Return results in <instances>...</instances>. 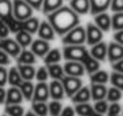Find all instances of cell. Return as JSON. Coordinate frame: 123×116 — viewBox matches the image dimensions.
<instances>
[{"instance_id":"cell-1","label":"cell","mask_w":123,"mask_h":116,"mask_svg":"<svg viewBox=\"0 0 123 116\" xmlns=\"http://www.w3.org/2000/svg\"><path fill=\"white\" fill-rule=\"evenodd\" d=\"M47 21L52 26L55 34L64 35L71 29L79 25V14L74 12L69 7L62 5L56 11L47 14Z\"/></svg>"},{"instance_id":"cell-2","label":"cell","mask_w":123,"mask_h":116,"mask_svg":"<svg viewBox=\"0 0 123 116\" xmlns=\"http://www.w3.org/2000/svg\"><path fill=\"white\" fill-rule=\"evenodd\" d=\"M89 51L83 44L76 46H66L63 50V56L67 61H79L83 64V61L89 56Z\"/></svg>"},{"instance_id":"cell-3","label":"cell","mask_w":123,"mask_h":116,"mask_svg":"<svg viewBox=\"0 0 123 116\" xmlns=\"http://www.w3.org/2000/svg\"><path fill=\"white\" fill-rule=\"evenodd\" d=\"M63 43L66 46H76L85 43V29L80 25L75 26L67 34H64Z\"/></svg>"},{"instance_id":"cell-4","label":"cell","mask_w":123,"mask_h":116,"mask_svg":"<svg viewBox=\"0 0 123 116\" xmlns=\"http://www.w3.org/2000/svg\"><path fill=\"white\" fill-rule=\"evenodd\" d=\"M13 17L18 21H25L29 17L33 16V8L25 3L24 0H13L12 1Z\"/></svg>"},{"instance_id":"cell-5","label":"cell","mask_w":123,"mask_h":116,"mask_svg":"<svg viewBox=\"0 0 123 116\" xmlns=\"http://www.w3.org/2000/svg\"><path fill=\"white\" fill-rule=\"evenodd\" d=\"M62 85H63L64 89V94L68 95V97H72L79 89L83 86V82H81L80 77H72V76H64L60 80Z\"/></svg>"},{"instance_id":"cell-6","label":"cell","mask_w":123,"mask_h":116,"mask_svg":"<svg viewBox=\"0 0 123 116\" xmlns=\"http://www.w3.org/2000/svg\"><path fill=\"white\" fill-rule=\"evenodd\" d=\"M102 37H104V33H102L101 29H98L94 24H88L85 28V42L88 44L93 46L96 43L101 42Z\"/></svg>"},{"instance_id":"cell-7","label":"cell","mask_w":123,"mask_h":116,"mask_svg":"<svg viewBox=\"0 0 123 116\" xmlns=\"http://www.w3.org/2000/svg\"><path fill=\"white\" fill-rule=\"evenodd\" d=\"M0 50L7 52L12 57H17L20 55V52H21V47H20V44L14 39L7 37V38L0 39Z\"/></svg>"},{"instance_id":"cell-8","label":"cell","mask_w":123,"mask_h":116,"mask_svg":"<svg viewBox=\"0 0 123 116\" xmlns=\"http://www.w3.org/2000/svg\"><path fill=\"white\" fill-rule=\"evenodd\" d=\"M0 20L8 25L14 20L12 11V1L11 0H0Z\"/></svg>"},{"instance_id":"cell-9","label":"cell","mask_w":123,"mask_h":116,"mask_svg":"<svg viewBox=\"0 0 123 116\" xmlns=\"http://www.w3.org/2000/svg\"><path fill=\"white\" fill-rule=\"evenodd\" d=\"M38 37L39 39L43 40H54L55 39V31L52 29V26L50 25V22L46 20V21H39V26H38Z\"/></svg>"},{"instance_id":"cell-10","label":"cell","mask_w":123,"mask_h":116,"mask_svg":"<svg viewBox=\"0 0 123 116\" xmlns=\"http://www.w3.org/2000/svg\"><path fill=\"white\" fill-rule=\"evenodd\" d=\"M64 73L67 76H72V77H81L85 72L84 65L79 61H67L66 65L63 68Z\"/></svg>"},{"instance_id":"cell-11","label":"cell","mask_w":123,"mask_h":116,"mask_svg":"<svg viewBox=\"0 0 123 116\" xmlns=\"http://www.w3.org/2000/svg\"><path fill=\"white\" fill-rule=\"evenodd\" d=\"M107 59L110 63H115L123 59V46L118 44L117 42H111L107 44Z\"/></svg>"},{"instance_id":"cell-12","label":"cell","mask_w":123,"mask_h":116,"mask_svg":"<svg viewBox=\"0 0 123 116\" xmlns=\"http://www.w3.org/2000/svg\"><path fill=\"white\" fill-rule=\"evenodd\" d=\"M49 86L46 82H39L34 86L33 91V102H46L49 99Z\"/></svg>"},{"instance_id":"cell-13","label":"cell","mask_w":123,"mask_h":116,"mask_svg":"<svg viewBox=\"0 0 123 116\" xmlns=\"http://www.w3.org/2000/svg\"><path fill=\"white\" fill-rule=\"evenodd\" d=\"M31 52H33L36 56L38 57H43L46 54L50 51V44L47 40H43V39H36L31 42Z\"/></svg>"},{"instance_id":"cell-14","label":"cell","mask_w":123,"mask_h":116,"mask_svg":"<svg viewBox=\"0 0 123 116\" xmlns=\"http://www.w3.org/2000/svg\"><path fill=\"white\" fill-rule=\"evenodd\" d=\"M94 25L102 31H109L111 29V17L109 13L102 12L94 14Z\"/></svg>"},{"instance_id":"cell-15","label":"cell","mask_w":123,"mask_h":116,"mask_svg":"<svg viewBox=\"0 0 123 116\" xmlns=\"http://www.w3.org/2000/svg\"><path fill=\"white\" fill-rule=\"evenodd\" d=\"M89 54H90V56L94 57L96 60L104 61V60L106 59V55H107V44L101 40V42L93 44V47H92V50H90Z\"/></svg>"},{"instance_id":"cell-16","label":"cell","mask_w":123,"mask_h":116,"mask_svg":"<svg viewBox=\"0 0 123 116\" xmlns=\"http://www.w3.org/2000/svg\"><path fill=\"white\" fill-rule=\"evenodd\" d=\"M49 94L54 100H60L64 98V89L59 80H54L49 86Z\"/></svg>"},{"instance_id":"cell-17","label":"cell","mask_w":123,"mask_h":116,"mask_svg":"<svg viewBox=\"0 0 123 116\" xmlns=\"http://www.w3.org/2000/svg\"><path fill=\"white\" fill-rule=\"evenodd\" d=\"M69 8L77 14H86L90 9L89 0H69Z\"/></svg>"},{"instance_id":"cell-18","label":"cell","mask_w":123,"mask_h":116,"mask_svg":"<svg viewBox=\"0 0 123 116\" xmlns=\"http://www.w3.org/2000/svg\"><path fill=\"white\" fill-rule=\"evenodd\" d=\"M22 99H24V97H22L20 89L12 86V88L7 91V95H5V102L4 103L5 104H20L22 102Z\"/></svg>"},{"instance_id":"cell-19","label":"cell","mask_w":123,"mask_h":116,"mask_svg":"<svg viewBox=\"0 0 123 116\" xmlns=\"http://www.w3.org/2000/svg\"><path fill=\"white\" fill-rule=\"evenodd\" d=\"M106 93H107V89L102 83H92V86H90V97L96 102L105 99L106 98Z\"/></svg>"},{"instance_id":"cell-20","label":"cell","mask_w":123,"mask_h":116,"mask_svg":"<svg viewBox=\"0 0 123 116\" xmlns=\"http://www.w3.org/2000/svg\"><path fill=\"white\" fill-rule=\"evenodd\" d=\"M72 102L79 104V103H88V100L90 99V89L86 86H81L77 91L72 95Z\"/></svg>"},{"instance_id":"cell-21","label":"cell","mask_w":123,"mask_h":116,"mask_svg":"<svg viewBox=\"0 0 123 116\" xmlns=\"http://www.w3.org/2000/svg\"><path fill=\"white\" fill-rule=\"evenodd\" d=\"M111 0H89L90 4V13L97 14V13H102L110 7Z\"/></svg>"},{"instance_id":"cell-22","label":"cell","mask_w":123,"mask_h":116,"mask_svg":"<svg viewBox=\"0 0 123 116\" xmlns=\"http://www.w3.org/2000/svg\"><path fill=\"white\" fill-rule=\"evenodd\" d=\"M16 59H17V63H18V64H25V65H33L37 60L36 55L31 51L26 50V48H22L21 52H20V55Z\"/></svg>"},{"instance_id":"cell-23","label":"cell","mask_w":123,"mask_h":116,"mask_svg":"<svg viewBox=\"0 0 123 116\" xmlns=\"http://www.w3.org/2000/svg\"><path fill=\"white\" fill-rule=\"evenodd\" d=\"M20 76L24 81H31L36 76V69L33 65H25V64H18L16 66Z\"/></svg>"},{"instance_id":"cell-24","label":"cell","mask_w":123,"mask_h":116,"mask_svg":"<svg viewBox=\"0 0 123 116\" xmlns=\"http://www.w3.org/2000/svg\"><path fill=\"white\" fill-rule=\"evenodd\" d=\"M21 25H22V30L24 31H28V33H30V34H34V33H37V30H38L39 20L31 16V17H29L28 20H25V21H21Z\"/></svg>"},{"instance_id":"cell-25","label":"cell","mask_w":123,"mask_h":116,"mask_svg":"<svg viewBox=\"0 0 123 116\" xmlns=\"http://www.w3.org/2000/svg\"><path fill=\"white\" fill-rule=\"evenodd\" d=\"M14 40L18 43L21 48H26L28 46L31 44L33 38H31V34L30 33L21 30V31H18V33H16V39H14Z\"/></svg>"},{"instance_id":"cell-26","label":"cell","mask_w":123,"mask_h":116,"mask_svg":"<svg viewBox=\"0 0 123 116\" xmlns=\"http://www.w3.org/2000/svg\"><path fill=\"white\" fill-rule=\"evenodd\" d=\"M8 83H9L11 86H14V88H18L20 85H21V82L24 80L21 78V76H20L18 71H17L16 66H13V68L9 69V72H8Z\"/></svg>"},{"instance_id":"cell-27","label":"cell","mask_w":123,"mask_h":116,"mask_svg":"<svg viewBox=\"0 0 123 116\" xmlns=\"http://www.w3.org/2000/svg\"><path fill=\"white\" fill-rule=\"evenodd\" d=\"M63 5V0H43L42 3V11L46 14L56 11L58 8H60Z\"/></svg>"},{"instance_id":"cell-28","label":"cell","mask_w":123,"mask_h":116,"mask_svg":"<svg viewBox=\"0 0 123 116\" xmlns=\"http://www.w3.org/2000/svg\"><path fill=\"white\" fill-rule=\"evenodd\" d=\"M18 89H20V91H21L22 97H24L26 100H31V98H33V91H34V85L30 81H22L21 85L18 86Z\"/></svg>"},{"instance_id":"cell-29","label":"cell","mask_w":123,"mask_h":116,"mask_svg":"<svg viewBox=\"0 0 123 116\" xmlns=\"http://www.w3.org/2000/svg\"><path fill=\"white\" fill-rule=\"evenodd\" d=\"M83 65H84V69L86 71V73H89V74L94 73V72H97L99 69V61L96 60L94 57H92L90 55L83 61Z\"/></svg>"},{"instance_id":"cell-30","label":"cell","mask_w":123,"mask_h":116,"mask_svg":"<svg viewBox=\"0 0 123 116\" xmlns=\"http://www.w3.org/2000/svg\"><path fill=\"white\" fill-rule=\"evenodd\" d=\"M46 69H47V73L54 78V80H59L60 81L62 78L64 77V71L58 63L56 64H49Z\"/></svg>"},{"instance_id":"cell-31","label":"cell","mask_w":123,"mask_h":116,"mask_svg":"<svg viewBox=\"0 0 123 116\" xmlns=\"http://www.w3.org/2000/svg\"><path fill=\"white\" fill-rule=\"evenodd\" d=\"M43 57H45L46 65H49V64H56V63L60 61L62 54H60V51L58 50V48H54V50H50Z\"/></svg>"},{"instance_id":"cell-32","label":"cell","mask_w":123,"mask_h":116,"mask_svg":"<svg viewBox=\"0 0 123 116\" xmlns=\"http://www.w3.org/2000/svg\"><path fill=\"white\" fill-rule=\"evenodd\" d=\"M4 112H5V115H8V116H24L25 110H24V107L20 106V104H7Z\"/></svg>"},{"instance_id":"cell-33","label":"cell","mask_w":123,"mask_h":116,"mask_svg":"<svg viewBox=\"0 0 123 116\" xmlns=\"http://www.w3.org/2000/svg\"><path fill=\"white\" fill-rule=\"evenodd\" d=\"M90 81H92V83H102V85H105L109 81V74H107V72L98 69L97 72L90 74Z\"/></svg>"},{"instance_id":"cell-34","label":"cell","mask_w":123,"mask_h":116,"mask_svg":"<svg viewBox=\"0 0 123 116\" xmlns=\"http://www.w3.org/2000/svg\"><path fill=\"white\" fill-rule=\"evenodd\" d=\"M111 29L114 31L123 30V12H117L111 17Z\"/></svg>"},{"instance_id":"cell-35","label":"cell","mask_w":123,"mask_h":116,"mask_svg":"<svg viewBox=\"0 0 123 116\" xmlns=\"http://www.w3.org/2000/svg\"><path fill=\"white\" fill-rule=\"evenodd\" d=\"M33 112L38 116H47L49 108L46 102H33Z\"/></svg>"},{"instance_id":"cell-36","label":"cell","mask_w":123,"mask_h":116,"mask_svg":"<svg viewBox=\"0 0 123 116\" xmlns=\"http://www.w3.org/2000/svg\"><path fill=\"white\" fill-rule=\"evenodd\" d=\"M75 112L79 116H89L93 112V107L88 103H79V104H76Z\"/></svg>"},{"instance_id":"cell-37","label":"cell","mask_w":123,"mask_h":116,"mask_svg":"<svg viewBox=\"0 0 123 116\" xmlns=\"http://www.w3.org/2000/svg\"><path fill=\"white\" fill-rule=\"evenodd\" d=\"M122 91L119 90V89H117V88H110V89H107V93H106V98H107V100L111 103H114V102H118L119 99L122 98Z\"/></svg>"},{"instance_id":"cell-38","label":"cell","mask_w":123,"mask_h":116,"mask_svg":"<svg viewBox=\"0 0 123 116\" xmlns=\"http://www.w3.org/2000/svg\"><path fill=\"white\" fill-rule=\"evenodd\" d=\"M109 80L111 81V83H113L114 88H117L121 91H123V73L115 72V73L111 74V77H109Z\"/></svg>"},{"instance_id":"cell-39","label":"cell","mask_w":123,"mask_h":116,"mask_svg":"<svg viewBox=\"0 0 123 116\" xmlns=\"http://www.w3.org/2000/svg\"><path fill=\"white\" fill-rule=\"evenodd\" d=\"M107 116H123V108L118 102L109 104L107 108Z\"/></svg>"},{"instance_id":"cell-40","label":"cell","mask_w":123,"mask_h":116,"mask_svg":"<svg viewBox=\"0 0 123 116\" xmlns=\"http://www.w3.org/2000/svg\"><path fill=\"white\" fill-rule=\"evenodd\" d=\"M47 108H49V112L51 116H59L62 110H63L59 100H52V102L47 106Z\"/></svg>"},{"instance_id":"cell-41","label":"cell","mask_w":123,"mask_h":116,"mask_svg":"<svg viewBox=\"0 0 123 116\" xmlns=\"http://www.w3.org/2000/svg\"><path fill=\"white\" fill-rule=\"evenodd\" d=\"M107 108H109V104H107L106 100H97L94 104V107H93V110H94L96 112H98V114H101V115H104V114H106L107 112Z\"/></svg>"},{"instance_id":"cell-42","label":"cell","mask_w":123,"mask_h":116,"mask_svg":"<svg viewBox=\"0 0 123 116\" xmlns=\"http://www.w3.org/2000/svg\"><path fill=\"white\" fill-rule=\"evenodd\" d=\"M39 82H46V80H47L49 77V73H47V69H46V66H41V68H38V71H36V76Z\"/></svg>"},{"instance_id":"cell-43","label":"cell","mask_w":123,"mask_h":116,"mask_svg":"<svg viewBox=\"0 0 123 116\" xmlns=\"http://www.w3.org/2000/svg\"><path fill=\"white\" fill-rule=\"evenodd\" d=\"M109 8L113 11L114 13H117V12H123V0H111Z\"/></svg>"},{"instance_id":"cell-44","label":"cell","mask_w":123,"mask_h":116,"mask_svg":"<svg viewBox=\"0 0 123 116\" xmlns=\"http://www.w3.org/2000/svg\"><path fill=\"white\" fill-rule=\"evenodd\" d=\"M7 80H8V72H7V69H5L4 66L0 65V88H3V86L7 83Z\"/></svg>"},{"instance_id":"cell-45","label":"cell","mask_w":123,"mask_h":116,"mask_svg":"<svg viewBox=\"0 0 123 116\" xmlns=\"http://www.w3.org/2000/svg\"><path fill=\"white\" fill-rule=\"evenodd\" d=\"M11 63L9 60V55L7 52H4L3 50H0V65L4 66V65H8Z\"/></svg>"},{"instance_id":"cell-46","label":"cell","mask_w":123,"mask_h":116,"mask_svg":"<svg viewBox=\"0 0 123 116\" xmlns=\"http://www.w3.org/2000/svg\"><path fill=\"white\" fill-rule=\"evenodd\" d=\"M25 3H28L29 5H30L33 9H41L42 8V3H43V0H24Z\"/></svg>"},{"instance_id":"cell-47","label":"cell","mask_w":123,"mask_h":116,"mask_svg":"<svg viewBox=\"0 0 123 116\" xmlns=\"http://www.w3.org/2000/svg\"><path fill=\"white\" fill-rule=\"evenodd\" d=\"M114 40H115L118 44L123 46V30H117L114 34Z\"/></svg>"},{"instance_id":"cell-48","label":"cell","mask_w":123,"mask_h":116,"mask_svg":"<svg viewBox=\"0 0 123 116\" xmlns=\"http://www.w3.org/2000/svg\"><path fill=\"white\" fill-rule=\"evenodd\" d=\"M113 69L115 72H118V73H123V59L113 63Z\"/></svg>"},{"instance_id":"cell-49","label":"cell","mask_w":123,"mask_h":116,"mask_svg":"<svg viewBox=\"0 0 123 116\" xmlns=\"http://www.w3.org/2000/svg\"><path fill=\"white\" fill-rule=\"evenodd\" d=\"M59 116H75V110L72 107H66L64 110H62Z\"/></svg>"},{"instance_id":"cell-50","label":"cell","mask_w":123,"mask_h":116,"mask_svg":"<svg viewBox=\"0 0 123 116\" xmlns=\"http://www.w3.org/2000/svg\"><path fill=\"white\" fill-rule=\"evenodd\" d=\"M5 95H7V91L4 90V88H0V104L5 102Z\"/></svg>"},{"instance_id":"cell-51","label":"cell","mask_w":123,"mask_h":116,"mask_svg":"<svg viewBox=\"0 0 123 116\" xmlns=\"http://www.w3.org/2000/svg\"><path fill=\"white\" fill-rule=\"evenodd\" d=\"M89 116H104V115H101V114H98V112H96V111H94V110H93V112H92V114H90Z\"/></svg>"},{"instance_id":"cell-52","label":"cell","mask_w":123,"mask_h":116,"mask_svg":"<svg viewBox=\"0 0 123 116\" xmlns=\"http://www.w3.org/2000/svg\"><path fill=\"white\" fill-rule=\"evenodd\" d=\"M24 115H25V116H37V115H36V114H34V112H33V111H29V112H28V114H24Z\"/></svg>"},{"instance_id":"cell-53","label":"cell","mask_w":123,"mask_h":116,"mask_svg":"<svg viewBox=\"0 0 123 116\" xmlns=\"http://www.w3.org/2000/svg\"><path fill=\"white\" fill-rule=\"evenodd\" d=\"M3 116H8V115H3Z\"/></svg>"}]
</instances>
